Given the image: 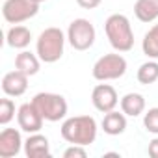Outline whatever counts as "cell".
Returning <instances> with one entry per match:
<instances>
[{
	"instance_id": "obj_1",
	"label": "cell",
	"mask_w": 158,
	"mask_h": 158,
	"mask_svg": "<svg viewBox=\"0 0 158 158\" xmlns=\"http://www.w3.org/2000/svg\"><path fill=\"white\" fill-rule=\"evenodd\" d=\"M61 138L71 145H91L97 138V121L91 115H74L63 121Z\"/></svg>"
},
{
	"instance_id": "obj_2",
	"label": "cell",
	"mask_w": 158,
	"mask_h": 158,
	"mask_svg": "<svg viewBox=\"0 0 158 158\" xmlns=\"http://www.w3.org/2000/svg\"><path fill=\"white\" fill-rule=\"evenodd\" d=\"M106 37L114 50L117 52H128L134 47V32L130 26V21L123 13H114L104 23Z\"/></svg>"
},
{
	"instance_id": "obj_3",
	"label": "cell",
	"mask_w": 158,
	"mask_h": 158,
	"mask_svg": "<svg viewBox=\"0 0 158 158\" xmlns=\"http://www.w3.org/2000/svg\"><path fill=\"white\" fill-rule=\"evenodd\" d=\"M63 47H65L63 32L56 26H50V28H45L39 34L35 50H37V56H39L41 61L54 63L63 56Z\"/></svg>"
},
{
	"instance_id": "obj_4",
	"label": "cell",
	"mask_w": 158,
	"mask_h": 158,
	"mask_svg": "<svg viewBox=\"0 0 158 158\" xmlns=\"http://www.w3.org/2000/svg\"><path fill=\"white\" fill-rule=\"evenodd\" d=\"M32 104L43 115L45 121L56 123L67 115V101L58 93H37L32 99Z\"/></svg>"
},
{
	"instance_id": "obj_5",
	"label": "cell",
	"mask_w": 158,
	"mask_h": 158,
	"mask_svg": "<svg viewBox=\"0 0 158 158\" xmlns=\"http://www.w3.org/2000/svg\"><path fill=\"white\" fill-rule=\"evenodd\" d=\"M127 73V60L121 54H104L93 65V78L99 82L117 80Z\"/></svg>"
},
{
	"instance_id": "obj_6",
	"label": "cell",
	"mask_w": 158,
	"mask_h": 158,
	"mask_svg": "<svg viewBox=\"0 0 158 158\" xmlns=\"http://www.w3.org/2000/svg\"><path fill=\"white\" fill-rule=\"evenodd\" d=\"M67 41L74 50H88L95 43V26L88 19H74L67 28Z\"/></svg>"
},
{
	"instance_id": "obj_7",
	"label": "cell",
	"mask_w": 158,
	"mask_h": 158,
	"mask_svg": "<svg viewBox=\"0 0 158 158\" xmlns=\"http://www.w3.org/2000/svg\"><path fill=\"white\" fill-rule=\"evenodd\" d=\"M39 11V4L34 0H6L2 6V15L10 24H21Z\"/></svg>"
},
{
	"instance_id": "obj_8",
	"label": "cell",
	"mask_w": 158,
	"mask_h": 158,
	"mask_svg": "<svg viewBox=\"0 0 158 158\" xmlns=\"http://www.w3.org/2000/svg\"><path fill=\"white\" fill-rule=\"evenodd\" d=\"M17 121H19V128L28 132V134H35L43 128V115L37 112V108L32 102L23 104L17 110Z\"/></svg>"
},
{
	"instance_id": "obj_9",
	"label": "cell",
	"mask_w": 158,
	"mask_h": 158,
	"mask_svg": "<svg viewBox=\"0 0 158 158\" xmlns=\"http://www.w3.org/2000/svg\"><path fill=\"white\" fill-rule=\"evenodd\" d=\"M91 102L93 106L102 112V114H108L112 110H115L119 99H117V93L115 89L110 86V84H99L93 88V93H91Z\"/></svg>"
},
{
	"instance_id": "obj_10",
	"label": "cell",
	"mask_w": 158,
	"mask_h": 158,
	"mask_svg": "<svg viewBox=\"0 0 158 158\" xmlns=\"http://www.w3.org/2000/svg\"><path fill=\"white\" fill-rule=\"evenodd\" d=\"M28 89V74L21 73L19 69L10 71L2 78V91L10 97H21Z\"/></svg>"
},
{
	"instance_id": "obj_11",
	"label": "cell",
	"mask_w": 158,
	"mask_h": 158,
	"mask_svg": "<svg viewBox=\"0 0 158 158\" xmlns=\"http://www.w3.org/2000/svg\"><path fill=\"white\" fill-rule=\"evenodd\" d=\"M23 149V138L17 128H4L0 132V158H13Z\"/></svg>"
},
{
	"instance_id": "obj_12",
	"label": "cell",
	"mask_w": 158,
	"mask_h": 158,
	"mask_svg": "<svg viewBox=\"0 0 158 158\" xmlns=\"http://www.w3.org/2000/svg\"><path fill=\"white\" fill-rule=\"evenodd\" d=\"M24 154L28 158H48L50 156V143H48V138L35 132V134H30L28 139L24 141Z\"/></svg>"
},
{
	"instance_id": "obj_13",
	"label": "cell",
	"mask_w": 158,
	"mask_h": 158,
	"mask_svg": "<svg viewBox=\"0 0 158 158\" xmlns=\"http://www.w3.org/2000/svg\"><path fill=\"white\" fill-rule=\"evenodd\" d=\"M101 125H102V130L108 136H119L127 128V117H125V114H119V112L112 110V112H108L104 115Z\"/></svg>"
},
{
	"instance_id": "obj_14",
	"label": "cell",
	"mask_w": 158,
	"mask_h": 158,
	"mask_svg": "<svg viewBox=\"0 0 158 158\" xmlns=\"http://www.w3.org/2000/svg\"><path fill=\"white\" fill-rule=\"evenodd\" d=\"M134 15L141 23H152L158 19V0H136Z\"/></svg>"
},
{
	"instance_id": "obj_15",
	"label": "cell",
	"mask_w": 158,
	"mask_h": 158,
	"mask_svg": "<svg viewBox=\"0 0 158 158\" xmlns=\"http://www.w3.org/2000/svg\"><path fill=\"white\" fill-rule=\"evenodd\" d=\"M6 41L11 48H26L32 41V32L26 28V26H11L8 30V35H6Z\"/></svg>"
},
{
	"instance_id": "obj_16",
	"label": "cell",
	"mask_w": 158,
	"mask_h": 158,
	"mask_svg": "<svg viewBox=\"0 0 158 158\" xmlns=\"http://www.w3.org/2000/svg\"><path fill=\"white\" fill-rule=\"evenodd\" d=\"M39 61H41L39 56H35L28 50H23L15 58V69H19L21 73H24L28 76H34L39 73Z\"/></svg>"
},
{
	"instance_id": "obj_17",
	"label": "cell",
	"mask_w": 158,
	"mask_h": 158,
	"mask_svg": "<svg viewBox=\"0 0 158 158\" xmlns=\"http://www.w3.org/2000/svg\"><path fill=\"white\" fill-rule=\"evenodd\" d=\"M121 110L125 115H130V117H138L143 114L145 110V99L141 93H127L123 99H121Z\"/></svg>"
},
{
	"instance_id": "obj_18",
	"label": "cell",
	"mask_w": 158,
	"mask_h": 158,
	"mask_svg": "<svg viewBox=\"0 0 158 158\" xmlns=\"http://www.w3.org/2000/svg\"><path fill=\"white\" fill-rule=\"evenodd\" d=\"M141 48H143V54H145L149 60H158V24H154V26L143 35Z\"/></svg>"
},
{
	"instance_id": "obj_19",
	"label": "cell",
	"mask_w": 158,
	"mask_h": 158,
	"mask_svg": "<svg viewBox=\"0 0 158 158\" xmlns=\"http://www.w3.org/2000/svg\"><path fill=\"white\" fill-rule=\"evenodd\" d=\"M138 82L143 84V86H149V84H154L158 80V61L154 60H149L145 63L139 65L138 69Z\"/></svg>"
},
{
	"instance_id": "obj_20",
	"label": "cell",
	"mask_w": 158,
	"mask_h": 158,
	"mask_svg": "<svg viewBox=\"0 0 158 158\" xmlns=\"http://www.w3.org/2000/svg\"><path fill=\"white\" fill-rule=\"evenodd\" d=\"M15 117V102L11 99L0 101V125H8Z\"/></svg>"
},
{
	"instance_id": "obj_21",
	"label": "cell",
	"mask_w": 158,
	"mask_h": 158,
	"mask_svg": "<svg viewBox=\"0 0 158 158\" xmlns=\"http://www.w3.org/2000/svg\"><path fill=\"white\" fill-rule=\"evenodd\" d=\"M143 127L147 128V132L158 136V108H151L143 115Z\"/></svg>"
},
{
	"instance_id": "obj_22",
	"label": "cell",
	"mask_w": 158,
	"mask_h": 158,
	"mask_svg": "<svg viewBox=\"0 0 158 158\" xmlns=\"http://www.w3.org/2000/svg\"><path fill=\"white\" fill-rule=\"evenodd\" d=\"M86 156H88V152H86L84 145H71L63 152V158H86Z\"/></svg>"
},
{
	"instance_id": "obj_23",
	"label": "cell",
	"mask_w": 158,
	"mask_h": 158,
	"mask_svg": "<svg viewBox=\"0 0 158 158\" xmlns=\"http://www.w3.org/2000/svg\"><path fill=\"white\" fill-rule=\"evenodd\" d=\"M101 2L102 0H76V4L80 8H84V10H93V8L101 6Z\"/></svg>"
},
{
	"instance_id": "obj_24",
	"label": "cell",
	"mask_w": 158,
	"mask_h": 158,
	"mask_svg": "<svg viewBox=\"0 0 158 158\" xmlns=\"http://www.w3.org/2000/svg\"><path fill=\"white\" fill-rule=\"evenodd\" d=\"M149 154L152 158H158V138H154L152 141H149Z\"/></svg>"
},
{
	"instance_id": "obj_25",
	"label": "cell",
	"mask_w": 158,
	"mask_h": 158,
	"mask_svg": "<svg viewBox=\"0 0 158 158\" xmlns=\"http://www.w3.org/2000/svg\"><path fill=\"white\" fill-rule=\"evenodd\" d=\"M34 2H37V4H41V2H45V0H34Z\"/></svg>"
}]
</instances>
